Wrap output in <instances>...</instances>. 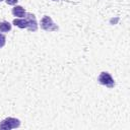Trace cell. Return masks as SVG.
I'll list each match as a JSON object with an SVG mask.
<instances>
[{
  "label": "cell",
  "instance_id": "obj_11",
  "mask_svg": "<svg viewBox=\"0 0 130 130\" xmlns=\"http://www.w3.org/2000/svg\"><path fill=\"white\" fill-rule=\"evenodd\" d=\"M1 1H3V0H0V2H1Z\"/></svg>",
  "mask_w": 130,
  "mask_h": 130
},
{
  "label": "cell",
  "instance_id": "obj_2",
  "mask_svg": "<svg viewBox=\"0 0 130 130\" xmlns=\"http://www.w3.org/2000/svg\"><path fill=\"white\" fill-rule=\"evenodd\" d=\"M20 126V121L17 118L7 117L0 122V130H11L18 128Z\"/></svg>",
  "mask_w": 130,
  "mask_h": 130
},
{
  "label": "cell",
  "instance_id": "obj_1",
  "mask_svg": "<svg viewBox=\"0 0 130 130\" xmlns=\"http://www.w3.org/2000/svg\"><path fill=\"white\" fill-rule=\"evenodd\" d=\"M41 28L45 31H57L59 29V26L53 21L51 16L49 15H44L41 19Z\"/></svg>",
  "mask_w": 130,
  "mask_h": 130
},
{
  "label": "cell",
  "instance_id": "obj_6",
  "mask_svg": "<svg viewBox=\"0 0 130 130\" xmlns=\"http://www.w3.org/2000/svg\"><path fill=\"white\" fill-rule=\"evenodd\" d=\"M13 24L19 28H28V21L25 17L13 19Z\"/></svg>",
  "mask_w": 130,
  "mask_h": 130
},
{
  "label": "cell",
  "instance_id": "obj_4",
  "mask_svg": "<svg viewBox=\"0 0 130 130\" xmlns=\"http://www.w3.org/2000/svg\"><path fill=\"white\" fill-rule=\"evenodd\" d=\"M25 18L28 21V30L31 32H35L38 30V22H37V18L35 16V14L32 13H26Z\"/></svg>",
  "mask_w": 130,
  "mask_h": 130
},
{
  "label": "cell",
  "instance_id": "obj_5",
  "mask_svg": "<svg viewBox=\"0 0 130 130\" xmlns=\"http://www.w3.org/2000/svg\"><path fill=\"white\" fill-rule=\"evenodd\" d=\"M12 14L14 16L18 17V18H23V17L26 16V11H25V9L22 6L16 5V6H14L12 8Z\"/></svg>",
  "mask_w": 130,
  "mask_h": 130
},
{
  "label": "cell",
  "instance_id": "obj_7",
  "mask_svg": "<svg viewBox=\"0 0 130 130\" xmlns=\"http://www.w3.org/2000/svg\"><path fill=\"white\" fill-rule=\"evenodd\" d=\"M11 24L8 21H1L0 22V32H8L11 30Z\"/></svg>",
  "mask_w": 130,
  "mask_h": 130
},
{
  "label": "cell",
  "instance_id": "obj_3",
  "mask_svg": "<svg viewBox=\"0 0 130 130\" xmlns=\"http://www.w3.org/2000/svg\"><path fill=\"white\" fill-rule=\"evenodd\" d=\"M98 81H99L100 84L105 85V86H107L109 88H113L115 86V84H116L114 78L112 77V75L107 71H103V72L100 73V75L98 77Z\"/></svg>",
  "mask_w": 130,
  "mask_h": 130
},
{
  "label": "cell",
  "instance_id": "obj_10",
  "mask_svg": "<svg viewBox=\"0 0 130 130\" xmlns=\"http://www.w3.org/2000/svg\"><path fill=\"white\" fill-rule=\"evenodd\" d=\"M52 1H60V0H52ZM62 1H65V0H62Z\"/></svg>",
  "mask_w": 130,
  "mask_h": 130
},
{
  "label": "cell",
  "instance_id": "obj_8",
  "mask_svg": "<svg viewBox=\"0 0 130 130\" xmlns=\"http://www.w3.org/2000/svg\"><path fill=\"white\" fill-rule=\"evenodd\" d=\"M5 44H6V38L3 34L0 32V49L3 48L5 46Z\"/></svg>",
  "mask_w": 130,
  "mask_h": 130
},
{
  "label": "cell",
  "instance_id": "obj_9",
  "mask_svg": "<svg viewBox=\"0 0 130 130\" xmlns=\"http://www.w3.org/2000/svg\"><path fill=\"white\" fill-rule=\"evenodd\" d=\"M18 0H5V2L8 4V5H15L17 3Z\"/></svg>",
  "mask_w": 130,
  "mask_h": 130
}]
</instances>
